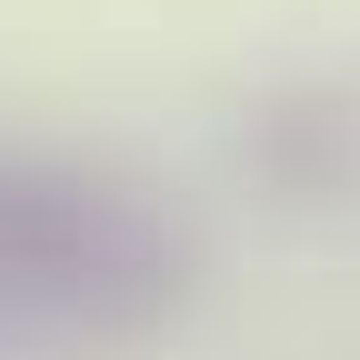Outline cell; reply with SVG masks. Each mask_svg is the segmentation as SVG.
Instances as JSON below:
<instances>
[{
  "mask_svg": "<svg viewBox=\"0 0 360 360\" xmlns=\"http://www.w3.org/2000/svg\"><path fill=\"white\" fill-rule=\"evenodd\" d=\"M0 300L70 330H141L180 300V231L90 160L0 170Z\"/></svg>",
  "mask_w": 360,
  "mask_h": 360,
  "instance_id": "6da1fadb",
  "label": "cell"
}]
</instances>
